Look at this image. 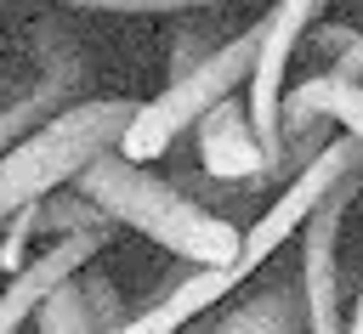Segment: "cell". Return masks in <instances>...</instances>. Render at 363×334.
I'll return each mask as SVG.
<instances>
[{
    "label": "cell",
    "instance_id": "obj_13",
    "mask_svg": "<svg viewBox=\"0 0 363 334\" xmlns=\"http://www.w3.org/2000/svg\"><path fill=\"white\" fill-rule=\"evenodd\" d=\"M28 238H34V204L6 215V238H0V272H6V277L28 260Z\"/></svg>",
    "mask_w": 363,
    "mask_h": 334
},
{
    "label": "cell",
    "instance_id": "obj_10",
    "mask_svg": "<svg viewBox=\"0 0 363 334\" xmlns=\"http://www.w3.org/2000/svg\"><path fill=\"white\" fill-rule=\"evenodd\" d=\"M34 334H96L91 306H85V289H79V272L62 277V283L40 300V311H34Z\"/></svg>",
    "mask_w": 363,
    "mask_h": 334
},
{
    "label": "cell",
    "instance_id": "obj_8",
    "mask_svg": "<svg viewBox=\"0 0 363 334\" xmlns=\"http://www.w3.org/2000/svg\"><path fill=\"white\" fill-rule=\"evenodd\" d=\"M193 130H199L204 175H216V181H261L267 175V147H261V136L250 125L244 96H221Z\"/></svg>",
    "mask_w": 363,
    "mask_h": 334
},
{
    "label": "cell",
    "instance_id": "obj_6",
    "mask_svg": "<svg viewBox=\"0 0 363 334\" xmlns=\"http://www.w3.org/2000/svg\"><path fill=\"white\" fill-rule=\"evenodd\" d=\"M108 226H91V232H62V238H51L40 255H28L11 277H6V289H0V334H23L28 323H34V311H40V300L62 283V277H74V272H85L102 249H108Z\"/></svg>",
    "mask_w": 363,
    "mask_h": 334
},
{
    "label": "cell",
    "instance_id": "obj_5",
    "mask_svg": "<svg viewBox=\"0 0 363 334\" xmlns=\"http://www.w3.org/2000/svg\"><path fill=\"white\" fill-rule=\"evenodd\" d=\"M357 192V170L346 181L329 187V198L306 215L301 226V311H306V334H346L340 323V221H346V204Z\"/></svg>",
    "mask_w": 363,
    "mask_h": 334
},
{
    "label": "cell",
    "instance_id": "obj_7",
    "mask_svg": "<svg viewBox=\"0 0 363 334\" xmlns=\"http://www.w3.org/2000/svg\"><path fill=\"white\" fill-rule=\"evenodd\" d=\"M238 283H244L238 266H193L187 277L164 283L159 300H147L142 311H125V317H119L113 328H102V334H182L193 317H204L210 306H221Z\"/></svg>",
    "mask_w": 363,
    "mask_h": 334
},
{
    "label": "cell",
    "instance_id": "obj_12",
    "mask_svg": "<svg viewBox=\"0 0 363 334\" xmlns=\"http://www.w3.org/2000/svg\"><path fill=\"white\" fill-rule=\"evenodd\" d=\"M216 45H221V34H216L210 23H187V28L170 40V79H176V74H187L193 62H204Z\"/></svg>",
    "mask_w": 363,
    "mask_h": 334
},
{
    "label": "cell",
    "instance_id": "obj_15",
    "mask_svg": "<svg viewBox=\"0 0 363 334\" xmlns=\"http://www.w3.org/2000/svg\"><path fill=\"white\" fill-rule=\"evenodd\" d=\"M204 328H210V323H204V317H193V323H187L182 334H204Z\"/></svg>",
    "mask_w": 363,
    "mask_h": 334
},
{
    "label": "cell",
    "instance_id": "obj_4",
    "mask_svg": "<svg viewBox=\"0 0 363 334\" xmlns=\"http://www.w3.org/2000/svg\"><path fill=\"white\" fill-rule=\"evenodd\" d=\"M363 164V147L352 142V136H340V142H329V147H318L295 175H289V187L261 209V221L244 232V255H238V266H244V277L255 272V266H267L289 238H301V226H306V215L329 198V187L335 181H346L352 170Z\"/></svg>",
    "mask_w": 363,
    "mask_h": 334
},
{
    "label": "cell",
    "instance_id": "obj_3",
    "mask_svg": "<svg viewBox=\"0 0 363 334\" xmlns=\"http://www.w3.org/2000/svg\"><path fill=\"white\" fill-rule=\"evenodd\" d=\"M255 45H261V23H250L244 34L221 40V45H216L204 62H193L187 74L164 79L159 96L136 102V113L125 119L113 153L130 159V164H153V159H164L170 142H182V136H187L221 96H233V91L250 79V68H255Z\"/></svg>",
    "mask_w": 363,
    "mask_h": 334
},
{
    "label": "cell",
    "instance_id": "obj_2",
    "mask_svg": "<svg viewBox=\"0 0 363 334\" xmlns=\"http://www.w3.org/2000/svg\"><path fill=\"white\" fill-rule=\"evenodd\" d=\"M130 113H136L130 96H85L74 108H57L28 136H17L0 153V221L11 209H28L45 192L68 187L96 153H108L119 142V130H125Z\"/></svg>",
    "mask_w": 363,
    "mask_h": 334
},
{
    "label": "cell",
    "instance_id": "obj_11",
    "mask_svg": "<svg viewBox=\"0 0 363 334\" xmlns=\"http://www.w3.org/2000/svg\"><path fill=\"white\" fill-rule=\"evenodd\" d=\"M329 119L363 147V79H346L329 68Z\"/></svg>",
    "mask_w": 363,
    "mask_h": 334
},
{
    "label": "cell",
    "instance_id": "obj_14",
    "mask_svg": "<svg viewBox=\"0 0 363 334\" xmlns=\"http://www.w3.org/2000/svg\"><path fill=\"white\" fill-rule=\"evenodd\" d=\"M346 334H363V289H357V300H352V317H346Z\"/></svg>",
    "mask_w": 363,
    "mask_h": 334
},
{
    "label": "cell",
    "instance_id": "obj_9",
    "mask_svg": "<svg viewBox=\"0 0 363 334\" xmlns=\"http://www.w3.org/2000/svg\"><path fill=\"white\" fill-rule=\"evenodd\" d=\"M204 334H306V311H301V283H272L261 294H250L244 306H233L221 323H210Z\"/></svg>",
    "mask_w": 363,
    "mask_h": 334
},
{
    "label": "cell",
    "instance_id": "obj_1",
    "mask_svg": "<svg viewBox=\"0 0 363 334\" xmlns=\"http://www.w3.org/2000/svg\"><path fill=\"white\" fill-rule=\"evenodd\" d=\"M74 187H79L113 226L142 232L147 243H159L164 255H176V260H187V266H238V255H244V232H238L227 215L204 209V204L187 198L176 181L147 175V164H130V159H119L113 147L96 153V159L74 175ZM238 272H244V266H238Z\"/></svg>",
    "mask_w": 363,
    "mask_h": 334
}]
</instances>
